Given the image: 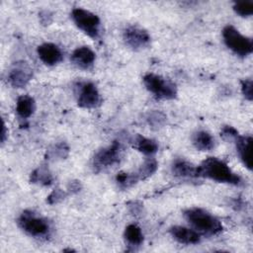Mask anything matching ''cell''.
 I'll return each instance as SVG.
<instances>
[{"instance_id":"obj_1","label":"cell","mask_w":253,"mask_h":253,"mask_svg":"<svg viewBox=\"0 0 253 253\" xmlns=\"http://www.w3.org/2000/svg\"><path fill=\"white\" fill-rule=\"evenodd\" d=\"M196 177H203L219 183L239 185L241 178L234 173L222 160L215 157H208L197 166Z\"/></svg>"},{"instance_id":"obj_2","label":"cell","mask_w":253,"mask_h":253,"mask_svg":"<svg viewBox=\"0 0 253 253\" xmlns=\"http://www.w3.org/2000/svg\"><path fill=\"white\" fill-rule=\"evenodd\" d=\"M187 221L196 231L206 235H215L222 230L220 221L209 211L200 208H191L184 211Z\"/></svg>"},{"instance_id":"obj_3","label":"cell","mask_w":253,"mask_h":253,"mask_svg":"<svg viewBox=\"0 0 253 253\" xmlns=\"http://www.w3.org/2000/svg\"><path fill=\"white\" fill-rule=\"evenodd\" d=\"M124 153L123 143L120 140L113 141L109 146L98 150L94 155L92 162L94 171L101 172L119 164L124 157Z\"/></svg>"},{"instance_id":"obj_4","label":"cell","mask_w":253,"mask_h":253,"mask_svg":"<svg viewBox=\"0 0 253 253\" xmlns=\"http://www.w3.org/2000/svg\"><path fill=\"white\" fill-rule=\"evenodd\" d=\"M145 88L156 98L173 100L177 97V87L174 82L154 73H147L143 77Z\"/></svg>"},{"instance_id":"obj_5","label":"cell","mask_w":253,"mask_h":253,"mask_svg":"<svg viewBox=\"0 0 253 253\" xmlns=\"http://www.w3.org/2000/svg\"><path fill=\"white\" fill-rule=\"evenodd\" d=\"M18 224L26 233L34 237H46L50 233L48 221L32 211H23L18 218Z\"/></svg>"},{"instance_id":"obj_6","label":"cell","mask_w":253,"mask_h":253,"mask_svg":"<svg viewBox=\"0 0 253 253\" xmlns=\"http://www.w3.org/2000/svg\"><path fill=\"white\" fill-rule=\"evenodd\" d=\"M222 38L226 46L239 56H247L253 50L252 40L240 34V32L231 25H227L223 28Z\"/></svg>"},{"instance_id":"obj_7","label":"cell","mask_w":253,"mask_h":253,"mask_svg":"<svg viewBox=\"0 0 253 253\" xmlns=\"http://www.w3.org/2000/svg\"><path fill=\"white\" fill-rule=\"evenodd\" d=\"M71 18L74 24L87 36L92 39H97L99 37L101 22L96 14L78 7L71 11Z\"/></svg>"},{"instance_id":"obj_8","label":"cell","mask_w":253,"mask_h":253,"mask_svg":"<svg viewBox=\"0 0 253 253\" xmlns=\"http://www.w3.org/2000/svg\"><path fill=\"white\" fill-rule=\"evenodd\" d=\"M77 105L80 108L92 109L101 103V96L96 85L91 81L79 82L76 85Z\"/></svg>"},{"instance_id":"obj_9","label":"cell","mask_w":253,"mask_h":253,"mask_svg":"<svg viewBox=\"0 0 253 253\" xmlns=\"http://www.w3.org/2000/svg\"><path fill=\"white\" fill-rule=\"evenodd\" d=\"M123 39L126 44L134 50L146 48L151 40L148 32L138 26H128L126 28L123 33Z\"/></svg>"},{"instance_id":"obj_10","label":"cell","mask_w":253,"mask_h":253,"mask_svg":"<svg viewBox=\"0 0 253 253\" xmlns=\"http://www.w3.org/2000/svg\"><path fill=\"white\" fill-rule=\"evenodd\" d=\"M33 70L30 65L25 62H17L8 74L9 83L15 88H22L26 86L32 79Z\"/></svg>"},{"instance_id":"obj_11","label":"cell","mask_w":253,"mask_h":253,"mask_svg":"<svg viewBox=\"0 0 253 253\" xmlns=\"http://www.w3.org/2000/svg\"><path fill=\"white\" fill-rule=\"evenodd\" d=\"M37 52L40 59L49 66L59 63L63 58L61 49L52 42H44L39 45Z\"/></svg>"},{"instance_id":"obj_12","label":"cell","mask_w":253,"mask_h":253,"mask_svg":"<svg viewBox=\"0 0 253 253\" xmlns=\"http://www.w3.org/2000/svg\"><path fill=\"white\" fill-rule=\"evenodd\" d=\"M172 237L181 244L194 245L201 242V235L198 231L181 225H175L170 228Z\"/></svg>"},{"instance_id":"obj_13","label":"cell","mask_w":253,"mask_h":253,"mask_svg":"<svg viewBox=\"0 0 253 253\" xmlns=\"http://www.w3.org/2000/svg\"><path fill=\"white\" fill-rule=\"evenodd\" d=\"M70 59L78 68L87 69L91 67L95 61V52L89 46H79L73 50Z\"/></svg>"},{"instance_id":"obj_14","label":"cell","mask_w":253,"mask_h":253,"mask_svg":"<svg viewBox=\"0 0 253 253\" xmlns=\"http://www.w3.org/2000/svg\"><path fill=\"white\" fill-rule=\"evenodd\" d=\"M236 150L242 161L243 165L248 169H252V158H251V143L252 137L251 135H240L238 134L234 139Z\"/></svg>"},{"instance_id":"obj_15","label":"cell","mask_w":253,"mask_h":253,"mask_svg":"<svg viewBox=\"0 0 253 253\" xmlns=\"http://www.w3.org/2000/svg\"><path fill=\"white\" fill-rule=\"evenodd\" d=\"M194 146L200 151H210L214 147L215 141L211 133L206 130H198L192 135Z\"/></svg>"},{"instance_id":"obj_16","label":"cell","mask_w":253,"mask_h":253,"mask_svg":"<svg viewBox=\"0 0 253 253\" xmlns=\"http://www.w3.org/2000/svg\"><path fill=\"white\" fill-rule=\"evenodd\" d=\"M36 109V103L33 97L29 95H22L17 99L16 112L22 119L30 118Z\"/></svg>"},{"instance_id":"obj_17","label":"cell","mask_w":253,"mask_h":253,"mask_svg":"<svg viewBox=\"0 0 253 253\" xmlns=\"http://www.w3.org/2000/svg\"><path fill=\"white\" fill-rule=\"evenodd\" d=\"M197 166L185 159H175L172 164V173L181 178L196 177Z\"/></svg>"},{"instance_id":"obj_18","label":"cell","mask_w":253,"mask_h":253,"mask_svg":"<svg viewBox=\"0 0 253 253\" xmlns=\"http://www.w3.org/2000/svg\"><path fill=\"white\" fill-rule=\"evenodd\" d=\"M133 147L145 155H152L157 152L158 144L155 140L136 134L132 140Z\"/></svg>"},{"instance_id":"obj_19","label":"cell","mask_w":253,"mask_h":253,"mask_svg":"<svg viewBox=\"0 0 253 253\" xmlns=\"http://www.w3.org/2000/svg\"><path fill=\"white\" fill-rule=\"evenodd\" d=\"M126 241L131 246H139L143 242V234L139 226L136 224H128L124 233Z\"/></svg>"},{"instance_id":"obj_20","label":"cell","mask_w":253,"mask_h":253,"mask_svg":"<svg viewBox=\"0 0 253 253\" xmlns=\"http://www.w3.org/2000/svg\"><path fill=\"white\" fill-rule=\"evenodd\" d=\"M31 182L42 186H49L52 183V175L46 166L42 165L31 173Z\"/></svg>"},{"instance_id":"obj_21","label":"cell","mask_w":253,"mask_h":253,"mask_svg":"<svg viewBox=\"0 0 253 253\" xmlns=\"http://www.w3.org/2000/svg\"><path fill=\"white\" fill-rule=\"evenodd\" d=\"M157 161L154 158H147L140 167L134 172L138 181L150 177L157 169Z\"/></svg>"},{"instance_id":"obj_22","label":"cell","mask_w":253,"mask_h":253,"mask_svg":"<svg viewBox=\"0 0 253 253\" xmlns=\"http://www.w3.org/2000/svg\"><path fill=\"white\" fill-rule=\"evenodd\" d=\"M68 151H69V148L66 145V143L65 142H59V143L54 144L53 146H51L47 150V155L50 158L64 159L68 155Z\"/></svg>"},{"instance_id":"obj_23","label":"cell","mask_w":253,"mask_h":253,"mask_svg":"<svg viewBox=\"0 0 253 253\" xmlns=\"http://www.w3.org/2000/svg\"><path fill=\"white\" fill-rule=\"evenodd\" d=\"M233 10L241 17H248L253 14V2L252 1H240L233 5Z\"/></svg>"},{"instance_id":"obj_24","label":"cell","mask_w":253,"mask_h":253,"mask_svg":"<svg viewBox=\"0 0 253 253\" xmlns=\"http://www.w3.org/2000/svg\"><path fill=\"white\" fill-rule=\"evenodd\" d=\"M241 92L245 99L251 101L253 98V82L250 78L241 80Z\"/></svg>"},{"instance_id":"obj_25","label":"cell","mask_w":253,"mask_h":253,"mask_svg":"<svg viewBox=\"0 0 253 253\" xmlns=\"http://www.w3.org/2000/svg\"><path fill=\"white\" fill-rule=\"evenodd\" d=\"M166 120V117L162 114V113H159V112H153L149 115V118H148V123L150 126H155V127H159L161 126L164 122Z\"/></svg>"},{"instance_id":"obj_26","label":"cell","mask_w":253,"mask_h":253,"mask_svg":"<svg viewBox=\"0 0 253 253\" xmlns=\"http://www.w3.org/2000/svg\"><path fill=\"white\" fill-rule=\"evenodd\" d=\"M66 196V193L63 192L61 189L59 188H56L54 189L50 194L49 196L47 197V200L46 202L49 204V205H54V204H57L59 203L60 201H62Z\"/></svg>"},{"instance_id":"obj_27","label":"cell","mask_w":253,"mask_h":253,"mask_svg":"<svg viewBox=\"0 0 253 253\" xmlns=\"http://www.w3.org/2000/svg\"><path fill=\"white\" fill-rule=\"evenodd\" d=\"M238 134V131L231 126H224L220 131V135L226 140H234Z\"/></svg>"},{"instance_id":"obj_28","label":"cell","mask_w":253,"mask_h":253,"mask_svg":"<svg viewBox=\"0 0 253 253\" xmlns=\"http://www.w3.org/2000/svg\"><path fill=\"white\" fill-rule=\"evenodd\" d=\"M68 191L70 193H77L80 191L81 189V184L79 181H72L68 184Z\"/></svg>"},{"instance_id":"obj_29","label":"cell","mask_w":253,"mask_h":253,"mask_svg":"<svg viewBox=\"0 0 253 253\" xmlns=\"http://www.w3.org/2000/svg\"><path fill=\"white\" fill-rule=\"evenodd\" d=\"M43 18L45 19L44 25H48L50 23V21H51V14L49 12H47V11H43V12H42L40 14V19L42 20Z\"/></svg>"},{"instance_id":"obj_30","label":"cell","mask_w":253,"mask_h":253,"mask_svg":"<svg viewBox=\"0 0 253 253\" xmlns=\"http://www.w3.org/2000/svg\"><path fill=\"white\" fill-rule=\"evenodd\" d=\"M7 132H6V125L4 123V121H2V129H1V142H4L5 138H6Z\"/></svg>"}]
</instances>
